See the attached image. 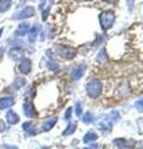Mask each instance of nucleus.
<instances>
[{
	"label": "nucleus",
	"mask_w": 143,
	"mask_h": 149,
	"mask_svg": "<svg viewBox=\"0 0 143 149\" xmlns=\"http://www.w3.org/2000/svg\"><path fill=\"white\" fill-rule=\"evenodd\" d=\"M114 16L112 13H105L103 15H101V24H102L103 27H110L113 24Z\"/></svg>",
	"instance_id": "nucleus-1"
},
{
	"label": "nucleus",
	"mask_w": 143,
	"mask_h": 149,
	"mask_svg": "<svg viewBox=\"0 0 143 149\" xmlns=\"http://www.w3.org/2000/svg\"><path fill=\"white\" fill-rule=\"evenodd\" d=\"M87 92H89L91 96H97L101 92V85L98 82H91L90 85L87 86Z\"/></svg>",
	"instance_id": "nucleus-2"
},
{
	"label": "nucleus",
	"mask_w": 143,
	"mask_h": 149,
	"mask_svg": "<svg viewBox=\"0 0 143 149\" xmlns=\"http://www.w3.org/2000/svg\"><path fill=\"white\" fill-rule=\"evenodd\" d=\"M8 120H9V123L14 124V123H16L17 120H19V118H17V116L15 113H13V112H9V113H8Z\"/></svg>",
	"instance_id": "nucleus-3"
},
{
	"label": "nucleus",
	"mask_w": 143,
	"mask_h": 149,
	"mask_svg": "<svg viewBox=\"0 0 143 149\" xmlns=\"http://www.w3.org/2000/svg\"><path fill=\"white\" fill-rule=\"evenodd\" d=\"M13 103V101L10 98H5V100H1L0 101V108H6Z\"/></svg>",
	"instance_id": "nucleus-4"
}]
</instances>
